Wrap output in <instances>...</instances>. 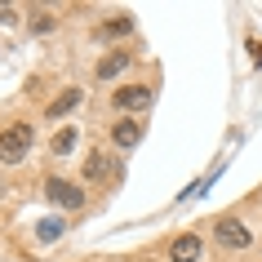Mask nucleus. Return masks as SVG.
<instances>
[{
  "label": "nucleus",
  "instance_id": "obj_4",
  "mask_svg": "<svg viewBox=\"0 0 262 262\" xmlns=\"http://www.w3.org/2000/svg\"><path fill=\"white\" fill-rule=\"evenodd\" d=\"M45 195H49L54 205H62V209H80L84 205V191L76 182H67V178H49L45 182Z\"/></svg>",
  "mask_w": 262,
  "mask_h": 262
},
{
  "label": "nucleus",
  "instance_id": "obj_10",
  "mask_svg": "<svg viewBox=\"0 0 262 262\" xmlns=\"http://www.w3.org/2000/svg\"><path fill=\"white\" fill-rule=\"evenodd\" d=\"M80 89H67V94H58L54 102H49V107H45V116H49V120H58V116H67V111H76L80 107Z\"/></svg>",
  "mask_w": 262,
  "mask_h": 262
},
{
  "label": "nucleus",
  "instance_id": "obj_5",
  "mask_svg": "<svg viewBox=\"0 0 262 262\" xmlns=\"http://www.w3.org/2000/svg\"><path fill=\"white\" fill-rule=\"evenodd\" d=\"M80 173H84L89 182H111V178H120V169L111 165L107 151H89V160L80 165Z\"/></svg>",
  "mask_w": 262,
  "mask_h": 262
},
{
  "label": "nucleus",
  "instance_id": "obj_8",
  "mask_svg": "<svg viewBox=\"0 0 262 262\" xmlns=\"http://www.w3.org/2000/svg\"><path fill=\"white\" fill-rule=\"evenodd\" d=\"M129 31H134V18H129V14H116V18H107L94 36H98V40H120V36H129Z\"/></svg>",
  "mask_w": 262,
  "mask_h": 262
},
{
  "label": "nucleus",
  "instance_id": "obj_7",
  "mask_svg": "<svg viewBox=\"0 0 262 262\" xmlns=\"http://www.w3.org/2000/svg\"><path fill=\"white\" fill-rule=\"evenodd\" d=\"M169 262H200V235H173L169 245Z\"/></svg>",
  "mask_w": 262,
  "mask_h": 262
},
{
  "label": "nucleus",
  "instance_id": "obj_11",
  "mask_svg": "<svg viewBox=\"0 0 262 262\" xmlns=\"http://www.w3.org/2000/svg\"><path fill=\"white\" fill-rule=\"evenodd\" d=\"M71 147H76V129H71V124H67V129H58L54 138H49V151H54V160H58V156H71Z\"/></svg>",
  "mask_w": 262,
  "mask_h": 262
},
{
  "label": "nucleus",
  "instance_id": "obj_12",
  "mask_svg": "<svg viewBox=\"0 0 262 262\" xmlns=\"http://www.w3.org/2000/svg\"><path fill=\"white\" fill-rule=\"evenodd\" d=\"M62 231H67V222H62V218H45L40 227H36V235H40L45 245H54V240H58Z\"/></svg>",
  "mask_w": 262,
  "mask_h": 262
},
{
  "label": "nucleus",
  "instance_id": "obj_9",
  "mask_svg": "<svg viewBox=\"0 0 262 262\" xmlns=\"http://www.w3.org/2000/svg\"><path fill=\"white\" fill-rule=\"evenodd\" d=\"M129 58H134L129 49H116V54H107L102 62H98V80H111V76H120V71L129 67Z\"/></svg>",
  "mask_w": 262,
  "mask_h": 262
},
{
  "label": "nucleus",
  "instance_id": "obj_15",
  "mask_svg": "<svg viewBox=\"0 0 262 262\" xmlns=\"http://www.w3.org/2000/svg\"><path fill=\"white\" fill-rule=\"evenodd\" d=\"M142 262H151V258H142Z\"/></svg>",
  "mask_w": 262,
  "mask_h": 262
},
{
  "label": "nucleus",
  "instance_id": "obj_14",
  "mask_svg": "<svg viewBox=\"0 0 262 262\" xmlns=\"http://www.w3.org/2000/svg\"><path fill=\"white\" fill-rule=\"evenodd\" d=\"M249 49H253V62H262V40H253Z\"/></svg>",
  "mask_w": 262,
  "mask_h": 262
},
{
  "label": "nucleus",
  "instance_id": "obj_2",
  "mask_svg": "<svg viewBox=\"0 0 262 262\" xmlns=\"http://www.w3.org/2000/svg\"><path fill=\"white\" fill-rule=\"evenodd\" d=\"M213 240H218L222 249H249L253 245V231H249L240 218H222L218 227H213Z\"/></svg>",
  "mask_w": 262,
  "mask_h": 262
},
{
  "label": "nucleus",
  "instance_id": "obj_1",
  "mask_svg": "<svg viewBox=\"0 0 262 262\" xmlns=\"http://www.w3.org/2000/svg\"><path fill=\"white\" fill-rule=\"evenodd\" d=\"M31 142H36V129L31 124H23V120L5 124L0 129V165H23L27 151H31Z\"/></svg>",
  "mask_w": 262,
  "mask_h": 262
},
{
  "label": "nucleus",
  "instance_id": "obj_13",
  "mask_svg": "<svg viewBox=\"0 0 262 262\" xmlns=\"http://www.w3.org/2000/svg\"><path fill=\"white\" fill-rule=\"evenodd\" d=\"M31 31H36V36H49V31H54V14H49V9H36V14H31Z\"/></svg>",
  "mask_w": 262,
  "mask_h": 262
},
{
  "label": "nucleus",
  "instance_id": "obj_3",
  "mask_svg": "<svg viewBox=\"0 0 262 262\" xmlns=\"http://www.w3.org/2000/svg\"><path fill=\"white\" fill-rule=\"evenodd\" d=\"M151 102H156V89H151V84H124V89H116V107L129 111V116L147 111Z\"/></svg>",
  "mask_w": 262,
  "mask_h": 262
},
{
  "label": "nucleus",
  "instance_id": "obj_6",
  "mask_svg": "<svg viewBox=\"0 0 262 262\" xmlns=\"http://www.w3.org/2000/svg\"><path fill=\"white\" fill-rule=\"evenodd\" d=\"M138 138H142V124L134 120V116H120V120L111 124V142H116L120 151H129V147H138Z\"/></svg>",
  "mask_w": 262,
  "mask_h": 262
}]
</instances>
